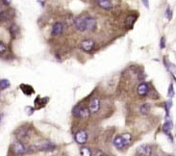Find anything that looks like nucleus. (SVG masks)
I'll list each match as a JSON object with an SVG mask.
<instances>
[{
	"instance_id": "nucleus-1",
	"label": "nucleus",
	"mask_w": 176,
	"mask_h": 156,
	"mask_svg": "<svg viewBox=\"0 0 176 156\" xmlns=\"http://www.w3.org/2000/svg\"><path fill=\"white\" fill-rule=\"evenodd\" d=\"M132 142V136L130 133H124L121 135L116 136L113 141L114 146L116 147V150H122L125 147H127Z\"/></svg>"
},
{
	"instance_id": "nucleus-2",
	"label": "nucleus",
	"mask_w": 176,
	"mask_h": 156,
	"mask_svg": "<svg viewBox=\"0 0 176 156\" xmlns=\"http://www.w3.org/2000/svg\"><path fill=\"white\" fill-rule=\"evenodd\" d=\"M72 115L74 116L75 118H79L82 119H87L90 117L91 115V111L89 107L86 106H82V105H76V106L72 109Z\"/></svg>"
},
{
	"instance_id": "nucleus-3",
	"label": "nucleus",
	"mask_w": 176,
	"mask_h": 156,
	"mask_svg": "<svg viewBox=\"0 0 176 156\" xmlns=\"http://www.w3.org/2000/svg\"><path fill=\"white\" fill-rule=\"evenodd\" d=\"M30 135H31V130L27 126H21L16 132V136L17 138V140L22 143L26 142L29 138H30Z\"/></svg>"
},
{
	"instance_id": "nucleus-4",
	"label": "nucleus",
	"mask_w": 176,
	"mask_h": 156,
	"mask_svg": "<svg viewBox=\"0 0 176 156\" xmlns=\"http://www.w3.org/2000/svg\"><path fill=\"white\" fill-rule=\"evenodd\" d=\"M12 150L14 154L17 155H23L28 152V147L24 146V144L20 141H17V142H14L12 146Z\"/></svg>"
},
{
	"instance_id": "nucleus-5",
	"label": "nucleus",
	"mask_w": 176,
	"mask_h": 156,
	"mask_svg": "<svg viewBox=\"0 0 176 156\" xmlns=\"http://www.w3.org/2000/svg\"><path fill=\"white\" fill-rule=\"evenodd\" d=\"M95 46V42L93 40H84L81 42V45H80V47L85 52H91L94 49Z\"/></svg>"
},
{
	"instance_id": "nucleus-6",
	"label": "nucleus",
	"mask_w": 176,
	"mask_h": 156,
	"mask_svg": "<svg viewBox=\"0 0 176 156\" xmlns=\"http://www.w3.org/2000/svg\"><path fill=\"white\" fill-rule=\"evenodd\" d=\"M75 141L77 144H85L88 141V133L85 130H79L78 132L75 134Z\"/></svg>"
},
{
	"instance_id": "nucleus-7",
	"label": "nucleus",
	"mask_w": 176,
	"mask_h": 156,
	"mask_svg": "<svg viewBox=\"0 0 176 156\" xmlns=\"http://www.w3.org/2000/svg\"><path fill=\"white\" fill-rule=\"evenodd\" d=\"M74 26L78 31H87L86 30V20L85 17H77L74 19Z\"/></svg>"
},
{
	"instance_id": "nucleus-8",
	"label": "nucleus",
	"mask_w": 176,
	"mask_h": 156,
	"mask_svg": "<svg viewBox=\"0 0 176 156\" xmlns=\"http://www.w3.org/2000/svg\"><path fill=\"white\" fill-rule=\"evenodd\" d=\"M89 109L91 113H97L100 109V100L98 97H93L91 98L89 104Z\"/></svg>"
},
{
	"instance_id": "nucleus-9",
	"label": "nucleus",
	"mask_w": 176,
	"mask_h": 156,
	"mask_svg": "<svg viewBox=\"0 0 176 156\" xmlns=\"http://www.w3.org/2000/svg\"><path fill=\"white\" fill-rule=\"evenodd\" d=\"M137 153L140 156H150L152 153V147L148 144H142L138 147Z\"/></svg>"
},
{
	"instance_id": "nucleus-10",
	"label": "nucleus",
	"mask_w": 176,
	"mask_h": 156,
	"mask_svg": "<svg viewBox=\"0 0 176 156\" xmlns=\"http://www.w3.org/2000/svg\"><path fill=\"white\" fill-rule=\"evenodd\" d=\"M137 93L140 96H146L149 93V86L147 83L142 82L137 88Z\"/></svg>"
},
{
	"instance_id": "nucleus-11",
	"label": "nucleus",
	"mask_w": 176,
	"mask_h": 156,
	"mask_svg": "<svg viewBox=\"0 0 176 156\" xmlns=\"http://www.w3.org/2000/svg\"><path fill=\"white\" fill-rule=\"evenodd\" d=\"M85 20H86V30L94 31L95 28L97 26L96 19L91 17H85Z\"/></svg>"
},
{
	"instance_id": "nucleus-12",
	"label": "nucleus",
	"mask_w": 176,
	"mask_h": 156,
	"mask_svg": "<svg viewBox=\"0 0 176 156\" xmlns=\"http://www.w3.org/2000/svg\"><path fill=\"white\" fill-rule=\"evenodd\" d=\"M96 3L100 8L106 11H109L113 8V3L111 2V0H96Z\"/></svg>"
},
{
	"instance_id": "nucleus-13",
	"label": "nucleus",
	"mask_w": 176,
	"mask_h": 156,
	"mask_svg": "<svg viewBox=\"0 0 176 156\" xmlns=\"http://www.w3.org/2000/svg\"><path fill=\"white\" fill-rule=\"evenodd\" d=\"M64 31V25L61 22H56L52 27V35L53 36H60Z\"/></svg>"
},
{
	"instance_id": "nucleus-14",
	"label": "nucleus",
	"mask_w": 176,
	"mask_h": 156,
	"mask_svg": "<svg viewBox=\"0 0 176 156\" xmlns=\"http://www.w3.org/2000/svg\"><path fill=\"white\" fill-rule=\"evenodd\" d=\"M172 122L170 119H167V121L165 122V124L163 126V131L167 134V135L170 138V140L172 141V137H171V134H170V131H171V129H172Z\"/></svg>"
},
{
	"instance_id": "nucleus-15",
	"label": "nucleus",
	"mask_w": 176,
	"mask_h": 156,
	"mask_svg": "<svg viewBox=\"0 0 176 156\" xmlns=\"http://www.w3.org/2000/svg\"><path fill=\"white\" fill-rule=\"evenodd\" d=\"M47 101H48V98L47 97H45V98H41L40 96H38L36 98L35 100V106L37 109H40V108H42V107H45L46 103H47Z\"/></svg>"
},
{
	"instance_id": "nucleus-16",
	"label": "nucleus",
	"mask_w": 176,
	"mask_h": 156,
	"mask_svg": "<svg viewBox=\"0 0 176 156\" xmlns=\"http://www.w3.org/2000/svg\"><path fill=\"white\" fill-rule=\"evenodd\" d=\"M20 90L22 91V93L26 96H31L33 93H34V90L30 86V85H26V84H21L20 85Z\"/></svg>"
},
{
	"instance_id": "nucleus-17",
	"label": "nucleus",
	"mask_w": 176,
	"mask_h": 156,
	"mask_svg": "<svg viewBox=\"0 0 176 156\" xmlns=\"http://www.w3.org/2000/svg\"><path fill=\"white\" fill-rule=\"evenodd\" d=\"M135 21H136V17H135V16H133V14H130V16H128V17H126V20H125V25H126V27L129 28V29H131L132 27H133Z\"/></svg>"
},
{
	"instance_id": "nucleus-18",
	"label": "nucleus",
	"mask_w": 176,
	"mask_h": 156,
	"mask_svg": "<svg viewBox=\"0 0 176 156\" xmlns=\"http://www.w3.org/2000/svg\"><path fill=\"white\" fill-rule=\"evenodd\" d=\"M150 109H151V105H150L149 103H144L140 107V113L142 115L145 116L150 112Z\"/></svg>"
},
{
	"instance_id": "nucleus-19",
	"label": "nucleus",
	"mask_w": 176,
	"mask_h": 156,
	"mask_svg": "<svg viewBox=\"0 0 176 156\" xmlns=\"http://www.w3.org/2000/svg\"><path fill=\"white\" fill-rule=\"evenodd\" d=\"M80 153H81V156H93L91 150L87 147H83L81 148V150H80Z\"/></svg>"
},
{
	"instance_id": "nucleus-20",
	"label": "nucleus",
	"mask_w": 176,
	"mask_h": 156,
	"mask_svg": "<svg viewBox=\"0 0 176 156\" xmlns=\"http://www.w3.org/2000/svg\"><path fill=\"white\" fill-rule=\"evenodd\" d=\"M10 87V81L8 79H1L0 80V90H6Z\"/></svg>"
},
{
	"instance_id": "nucleus-21",
	"label": "nucleus",
	"mask_w": 176,
	"mask_h": 156,
	"mask_svg": "<svg viewBox=\"0 0 176 156\" xmlns=\"http://www.w3.org/2000/svg\"><path fill=\"white\" fill-rule=\"evenodd\" d=\"M10 32H11V35H12L14 38H16L18 34V32H19V29H18L17 25L13 24L12 26L10 27Z\"/></svg>"
},
{
	"instance_id": "nucleus-22",
	"label": "nucleus",
	"mask_w": 176,
	"mask_h": 156,
	"mask_svg": "<svg viewBox=\"0 0 176 156\" xmlns=\"http://www.w3.org/2000/svg\"><path fill=\"white\" fill-rule=\"evenodd\" d=\"M9 19V14L6 11H3V12L0 13V21L1 22H5Z\"/></svg>"
},
{
	"instance_id": "nucleus-23",
	"label": "nucleus",
	"mask_w": 176,
	"mask_h": 156,
	"mask_svg": "<svg viewBox=\"0 0 176 156\" xmlns=\"http://www.w3.org/2000/svg\"><path fill=\"white\" fill-rule=\"evenodd\" d=\"M167 96H168V97H170V98L174 96V88H173V84H172V83L170 85V87H168Z\"/></svg>"
},
{
	"instance_id": "nucleus-24",
	"label": "nucleus",
	"mask_w": 176,
	"mask_h": 156,
	"mask_svg": "<svg viewBox=\"0 0 176 156\" xmlns=\"http://www.w3.org/2000/svg\"><path fill=\"white\" fill-rule=\"evenodd\" d=\"M165 16H166V17H167L168 20L171 19V17H172V11L170 9V7H167V9L166 10V14H165Z\"/></svg>"
},
{
	"instance_id": "nucleus-25",
	"label": "nucleus",
	"mask_w": 176,
	"mask_h": 156,
	"mask_svg": "<svg viewBox=\"0 0 176 156\" xmlns=\"http://www.w3.org/2000/svg\"><path fill=\"white\" fill-rule=\"evenodd\" d=\"M7 51V46L3 42L0 41V54H4Z\"/></svg>"
},
{
	"instance_id": "nucleus-26",
	"label": "nucleus",
	"mask_w": 176,
	"mask_h": 156,
	"mask_svg": "<svg viewBox=\"0 0 176 156\" xmlns=\"http://www.w3.org/2000/svg\"><path fill=\"white\" fill-rule=\"evenodd\" d=\"M25 111H26V113L28 116H31L33 113H34V108L33 107H30V106H27L25 108Z\"/></svg>"
},
{
	"instance_id": "nucleus-27",
	"label": "nucleus",
	"mask_w": 176,
	"mask_h": 156,
	"mask_svg": "<svg viewBox=\"0 0 176 156\" xmlns=\"http://www.w3.org/2000/svg\"><path fill=\"white\" fill-rule=\"evenodd\" d=\"M160 47L161 48H165L166 47V39L164 37L161 39V42H160Z\"/></svg>"
},
{
	"instance_id": "nucleus-28",
	"label": "nucleus",
	"mask_w": 176,
	"mask_h": 156,
	"mask_svg": "<svg viewBox=\"0 0 176 156\" xmlns=\"http://www.w3.org/2000/svg\"><path fill=\"white\" fill-rule=\"evenodd\" d=\"M94 156H109V155H107L106 153H104V152L101 151V150H97L96 152H95Z\"/></svg>"
},
{
	"instance_id": "nucleus-29",
	"label": "nucleus",
	"mask_w": 176,
	"mask_h": 156,
	"mask_svg": "<svg viewBox=\"0 0 176 156\" xmlns=\"http://www.w3.org/2000/svg\"><path fill=\"white\" fill-rule=\"evenodd\" d=\"M142 3L144 4V6L146 7V8H148L149 7V4H148V0H142Z\"/></svg>"
},
{
	"instance_id": "nucleus-30",
	"label": "nucleus",
	"mask_w": 176,
	"mask_h": 156,
	"mask_svg": "<svg viewBox=\"0 0 176 156\" xmlns=\"http://www.w3.org/2000/svg\"><path fill=\"white\" fill-rule=\"evenodd\" d=\"M2 2L4 3L5 5H7V6L10 5V0H2Z\"/></svg>"
},
{
	"instance_id": "nucleus-31",
	"label": "nucleus",
	"mask_w": 176,
	"mask_h": 156,
	"mask_svg": "<svg viewBox=\"0 0 176 156\" xmlns=\"http://www.w3.org/2000/svg\"><path fill=\"white\" fill-rule=\"evenodd\" d=\"M167 156H174V155H171V154H168V155H167Z\"/></svg>"
}]
</instances>
